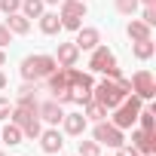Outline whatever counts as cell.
<instances>
[{
  "mask_svg": "<svg viewBox=\"0 0 156 156\" xmlns=\"http://www.w3.org/2000/svg\"><path fill=\"white\" fill-rule=\"evenodd\" d=\"M76 58H80V49H76L73 43H61L58 46V58L55 61H61V67H73Z\"/></svg>",
  "mask_w": 156,
  "mask_h": 156,
  "instance_id": "obj_12",
  "label": "cell"
},
{
  "mask_svg": "<svg viewBox=\"0 0 156 156\" xmlns=\"http://www.w3.org/2000/svg\"><path fill=\"white\" fill-rule=\"evenodd\" d=\"M9 113H12V104L6 98H0V119H9Z\"/></svg>",
  "mask_w": 156,
  "mask_h": 156,
  "instance_id": "obj_26",
  "label": "cell"
},
{
  "mask_svg": "<svg viewBox=\"0 0 156 156\" xmlns=\"http://www.w3.org/2000/svg\"><path fill=\"white\" fill-rule=\"evenodd\" d=\"M55 64H58V61H55L52 55H28V58L22 61V76H25L28 83H31V80L37 83L40 76H49V73L55 70Z\"/></svg>",
  "mask_w": 156,
  "mask_h": 156,
  "instance_id": "obj_1",
  "label": "cell"
},
{
  "mask_svg": "<svg viewBox=\"0 0 156 156\" xmlns=\"http://www.w3.org/2000/svg\"><path fill=\"white\" fill-rule=\"evenodd\" d=\"M3 86H6V76H3V73H0V89H3Z\"/></svg>",
  "mask_w": 156,
  "mask_h": 156,
  "instance_id": "obj_31",
  "label": "cell"
},
{
  "mask_svg": "<svg viewBox=\"0 0 156 156\" xmlns=\"http://www.w3.org/2000/svg\"><path fill=\"white\" fill-rule=\"evenodd\" d=\"M61 144H64V141H61V135H58L55 129L40 132V147H43L46 153H58V150H61Z\"/></svg>",
  "mask_w": 156,
  "mask_h": 156,
  "instance_id": "obj_13",
  "label": "cell"
},
{
  "mask_svg": "<svg viewBox=\"0 0 156 156\" xmlns=\"http://www.w3.org/2000/svg\"><path fill=\"white\" fill-rule=\"evenodd\" d=\"M129 83H132V92H135L138 98H147V101H150V98L156 95V83H153V73H150V70H138Z\"/></svg>",
  "mask_w": 156,
  "mask_h": 156,
  "instance_id": "obj_6",
  "label": "cell"
},
{
  "mask_svg": "<svg viewBox=\"0 0 156 156\" xmlns=\"http://www.w3.org/2000/svg\"><path fill=\"white\" fill-rule=\"evenodd\" d=\"M3 61H6V55H3V52H0V64H3Z\"/></svg>",
  "mask_w": 156,
  "mask_h": 156,
  "instance_id": "obj_33",
  "label": "cell"
},
{
  "mask_svg": "<svg viewBox=\"0 0 156 156\" xmlns=\"http://www.w3.org/2000/svg\"><path fill=\"white\" fill-rule=\"evenodd\" d=\"M89 67H92V70H98V73H107V76H119L116 58H113V52H110L107 46H95V52H92V61H89Z\"/></svg>",
  "mask_w": 156,
  "mask_h": 156,
  "instance_id": "obj_3",
  "label": "cell"
},
{
  "mask_svg": "<svg viewBox=\"0 0 156 156\" xmlns=\"http://www.w3.org/2000/svg\"><path fill=\"white\" fill-rule=\"evenodd\" d=\"M6 28L12 31V34H28V28H31V22L22 16V12H9V19H6Z\"/></svg>",
  "mask_w": 156,
  "mask_h": 156,
  "instance_id": "obj_15",
  "label": "cell"
},
{
  "mask_svg": "<svg viewBox=\"0 0 156 156\" xmlns=\"http://www.w3.org/2000/svg\"><path fill=\"white\" fill-rule=\"evenodd\" d=\"M150 156H153V153H150Z\"/></svg>",
  "mask_w": 156,
  "mask_h": 156,
  "instance_id": "obj_36",
  "label": "cell"
},
{
  "mask_svg": "<svg viewBox=\"0 0 156 156\" xmlns=\"http://www.w3.org/2000/svg\"><path fill=\"white\" fill-rule=\"evenodd\" d=\"M95 141L98 144H107V147H122V129H116L113 122H98L95 126Z\"/></svg>",
  "mask_w": 156,
  "mask_h": 156,
  "instance_id": "obj_7",
  "label": "cell"
},
{
  "mask_svg": "<svg viewBox=\"0 0 156 156\" xmlns=\"http://www.w3.org/2000/svg\"><path fill=\"white\" fill-rule=\"evenodd\" d=\"M116 9H119L122 16H132V12L138 9V0H116Z\"/></svg>",
  "mask_w": 156,
  "mask_h": 156,
  "instance_id": "obj_23",
  "label": "cell"
},
{
  "mask_svg": "<svg viewBox=\"0 0 156 156\" xmlns=\"http://www.w3.org/2000/svg\"><path fill=\"white\" fill-rule=\"evenodd\" d=\"M83 3H86V0H83Z\"/></svg>",
  "mask_w": 156,
  "mask_h": 156,
  "instance_id": "obj_35",
  "label": "cell"
},
{
  "mask_svg": "<svg viewBox=\"0 0 156 156\" xmlns=\"http://www.w3.org/2000/svg\"><path fill=\"white\" fill-rule=\"evenodd\" d=\"M83 110H86V116H89V119H95V122H101V119L107 116V107H101L95 98H89V101L83 104Z\"/></svg>",
  "mask_w": 156,
  "mask_h": 156,
  "instance_id": "obj_18",
  "label": "cell"
},
{
  "mask_svg": "<svg viewBox=\"0 0 156 156\" xmlns=\"http://www.w3.org/2000/svg\"><path fill=\"white\" fill-rule=\"evenodd\" d=\"M37 113H40L46 122H52V126H58V122L64 119V110H61V104H58V101H46V104H37Z\"/></svg>",
  "mask_w": 156,
  "mask_h": 156,
  "instance_id": "obj_9",
  "label": "cell"
},
{
  "mask_svg": "<svg viewBox=\"0 0 156 156\" xmlns=\"http://www.w3.org/2000/svg\"><path fill=\"white\" fill-rule=\"evenodd\" d=\"M0 141H6L9 147H12V144H22V129H19L16 122L3 126V129H0Z\"/></svg>",
  "mask_w": 156,
  "mask_h": 156,
  "instance_id": "obj_17",
  "label": "cell"
},
{
  "mask_svg": "<svg viewBox=\"0 0 156 156\" xmlns=\"http://www.w3.org/2000/svg\"><path fill=\"white\" fill-rule=\"evenodd\" d=\"M135 55L138 58H150L153 55V40H138L135 43Z\"/></svg>",
  "mask_w": 156,
  "mask_h": 156,
  "instance_id": "obj_22",
  "label": "cell"
},
{
  "mask_svg": "<svg viewBox=\"0 0 156 156\" xmlns=\"http://www.w3.org/2000/svg\"><path fill=\"white\" fill-rule=\"evenodd\" d=\"M73 46L76 49H95L98 46V31L95 28H80V31H76V40H73Z\"/></svg>",
  "mask_w": 156,
  "mask_h": 156,
  "instance_id": "obj_10",
  "label": "cell"
},
{
  "mask_svg": "<svg viewBox=\"0 0 156 156\" xmlns=\"http://www.w3.org/2000/svg\"><path fill=\"white\" fill-rule=\"evenodd\" d=\"M9 37H12V31H9L6 25H0V46H6V43H9Z\"/></svg>",
  "mask_w": 156,
  "mask_h": 156,
  "instance_id": "obj_28",
  "label": "cell"
},
{
  "mask_svg": "<svg viewBox=\"0 0 156 156\" xmlns=\"http://www.w3.org/2000/svg\"><path fill=\"white\" fill-rule=\"evenodd\" d=\"M144 25H156V6H144Z\"/></svg>",
  "mask_w": 156,
  "mask_h": 156,
  "instance_id": "obj_25",
  "label": "cell"
},
{
  "mask_svg": "<svg viewBox=\"0 0 156 156\" xmlns=\"http://www.w3.org/2000/svg\"><path fill=\"white\" fill-rule=\"evenodd\" d=\"M132 147L138 150V153H156V138H153V132H144V129H138V132H132Z\"/></svg>",
  "mask_w": 156,
  "mask_h": 156,
  "instance_id": "obj_8",
  "label": "cell"
},
{
  "mask_svg": "<svg viewBox=\"0 0 156 156\" xmlns=\"http://www.w3.org/2000/svg\"><path fill=\"white\" fill-rule=\"evenodd\" d=\"M116 150H119L116 156H138V150H135V147H116Z\"/></svg>",
  "mask_w": 156,
  "mask_h": 156,
  "instance_id": "obj_29",
  "label": "cell"
},
{
  "mask_svg": "<svg viewBox=\"0 0 156 156\" xmlns=\"http://www.w3.org/2000/svg\"><path fill=\"white\" fill-rule=\"evenodd\" d=\"M12 122L22 129V135H28V138H40V122H37V113L34 110H25V107H12Z\"/></svg>",
  "mask_w": 156,
  "mask_h": 156,
  "instance_id": "obj_4",
  "label": "cell"
},
{
  "mask_svg": "<svg viewBox=\"0 0 156 156\" xmlns=\"http://www.w3.org/2000/svg\"><path fill=\"white\" fill-rule=\"evenodd\" d=\"M22 16L25 19H40L43 16V0H25L22 3Z\"/></svg>",
  "mask_w": 156,
  "mask_h": 156,
  "instance_id": "obj_19",
  "label": "cell"
},
{
  "mask_svg": "<svg viewBox=\"0 0 156 156\" xmlns=\"http://www.w3.org/2000/svg\"><path fill=\"white\" fill-rule=\"evenodd\" d=\"M49 92H52V101H58V104L73 101V92H70V83H67L64 70H52L49 73Z\"/></svg>",
  "mask_w": 156,
  "mask_h": 156,
  "instance_id": "obj_5",
  "label": "cell"
},
{
  "mask_svg": "<svg viewBox=\"0 0 156 156\" xmlns=\"http://www.w3.org/2000/svg\"><path fill=\"white\" fill-rule=\"evenodd\" d=\"M0 156H3V153H0Z\"/></svg>",
  "mask_w": 156,
  "mask_h": 156,
  "instance_id": "obj_34",
  "label": "cell"
},
{
  "mask_svg": "<svg viewBox=\"0 0 156 156\" xmlns=\"http://www.w3.org/2000/svg\"><path fill=\"white\" fill-rule=\"evenodd\" d=\"M76 156H101L98 141H80V153H76Z\"/></svg>",
  "mask_w": 156,
  "mask_h": 156,
  "instance_id": "obj_21",
  "label": "cell"
},
{
  "mask_svg": "<svg viewBox=\"0 0 156 156\" xmlns=\"http://www.w3.org/2000/svg\"><path fill=\"white\" fill-rule=\"evenodd\" d=\"M129 37H132V40H150V25L132 22V25H129Z\"/></svg>",
  "mask_w": 156,
  "mask_h": 156,
  "instance_id": "obj_20",
  "label": "cell"
},
{
  "mask_svg": "<svg viewBox=\"0 0 156 156\" xmlns=\"http://www.w3.org/2000/svg\"><path fill=\"white\" fill-rule=\"evenodd\" d=\"M40 31H43V34H58V31H61V19H58L55 12H43V16H40Z\"/></svg>",
  "mask_w": 156,
  "mask_h": 156,
  "instance_id": "obj_16",
  "label": "cell"
},
{
  "mask_svg": "<svg viewBox=\"0 0 156 156\" xmlns=\"http://www.w3.org/2000/svg\"><path fill=\"white\" fill-rule=\"evenodd\" d=\"M92 98H95L101 107L113 110V107H119V104H122V98H126V95H122V89H119L116 83H107V80H104V83L92 86Z\"/></svg>",
  "mask_w": 156,
  "mask_h": 156,
  "instance_id": "obj_2",
  "label": "cell"
},
{
  "mask_svg": "<svg viewBox=\"0 0 156 156\" xmlns=\"http://www.w3.org/2000/svg\"><path fill=\"white\" fill-rule=\"evenodd\" d=\"M0 9H3V12H19L22 0H0Z\"/></svg>",
  "mask_w": 156,
  "mask_h": 156,
  "instance_id": "obj_24",
  "label": "cell"
},
{
  "mask_svg": "<svg viewBox=\"0 0 156 156\" xmlns=\"http://www.w3.org/2000/svg\"><path fill=\"white\" fill-rule=\"evenodd\" d=\"M43 3H61V0H43Z\"/></svg>",
  "mask_w": 156,
  "mask_h": 156,
  "instance_id": "obj_32",
  "label": "cell"
},
{
  "mask_svg": "<svg viewBox=\"0 0 156 156\" xmlns=\"http://www.w3.org/2000/svg\"><path fill=\"white\" fill-rule=\"evenodd\" d=\"M64 132L67 135H83L86 132V116L83 113H64Z\"/></svg>",
  "mask_w": 156,
  "mask_h": 156,
  "instance_id": "obj_11",
  "label": "cell"
},
{
  "mask_svg": "<svg viewBox=\"0 0 156 156\" xmlns=\"http://www.w3.org/2000/svg\"><path fill=\"white\" fill-rule=\"evenodd\" d=\"M83 16H86L83 0H64L61 3V19H83Z\"/></svg>",
  "mask_w": 156,
  "mask_h": 156,
  "instance_id": "obj_14",
  "label": "cell"
},
{
  "mask_svg": "<svg viewBox=\"0 0 156 156\" xmlns=\"http://www.w3.org/2000/svg\"><path fill=\"white\" fill-rule=\"evenodd\" d=\"M61 28H67V31H80L83 25H80V19H61Z\"/></svg>",
  "mask_w": 156,
  "mask_h": 156,
  "instance_id": "obj_27",
  "label": "cell"
},
{
  "mask_svg": "<svg viewBox=\"0 0 156 156\" xmlns=\"http://www.w3.org/2000/svg\"><path fill=\"white\" fill-rule=\"evenodd\" d=\"M138 3H144V6H156V0H138Z\"/></svg>",
  "mask_w": 156,
  "mask_h": 156,
  "instance_id": "obj_30",
  "label": "cell"
}]
</instances>
